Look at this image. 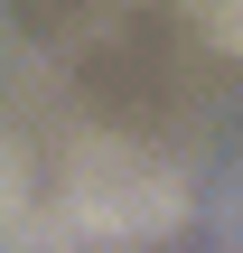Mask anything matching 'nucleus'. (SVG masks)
Segmentation results:
<instances>
[{
	"mask_svg": "<svg viewBox=\"0 0 243 253\" xmlns=\"http://www.w3.org/2000/svg\"><path fill=\"white\" fill-rule=\"evenodd\" d=\"M187 207V178L140 141H75L47 197V244H150Z\"/></svg>",
	"mask_w": 243,
	"mask_h": 253,
	"instance_id": "1",
	"label": "nucleus"
},
{
	"mask_svg": "<svg viewBox=\"0 0 243 253\" xmlns=\"http://www.w3.org/2000/svg\"><path fill=\"white\" fill-rule=\"evenodd\" d=\"M0 244H47V207L28 178V141H0Z\"/></svg>",
	"mask_w": 243,
	"mask_h": 253,
	"instance_id": "2",
	"label": "nucleus"
}]
</instances>
